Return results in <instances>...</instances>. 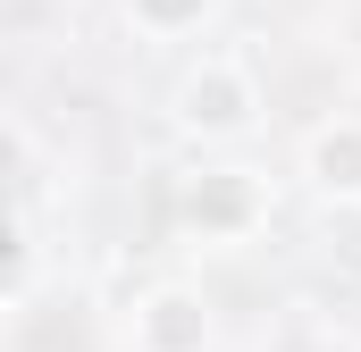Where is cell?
I'll return each mask as SVG.
<instances>
[{"label": "cell", "instance_id": "obj_1", "mask_svg": "<svg viewBox=\"0 0 361 352\" xmlns=\"http://www.w3.org/2000/svg\"><path fill=\"white\" fill-rule=\"evenodd\" d=\"M269 218H277V184L244 151H202L169 193V227L185 252H244L269 235Z\"/></svg>", "mask_w": 361, "mask_h": 352}, {"label": "cell", "instance_id": "obj_2", "mask_svg": "<svg viewBox=\"0 0 361 352\" xmlns=\"http://www.w3.org/2000/svg\"><path fill=\"white\" fill-rule=\"evenodd\" d=\"M169 126L193 151H244L269 126V84L244 51H193L169 84Z\"/></svg>", "mask_w": 361, "mask_h": 352}, {"label": "cell", "instance_id": "obj_3", "mask_svg": "<svg viewBox=\"0 0 361 352\" xmlns=\"http://www.w3.org/2000/svg\"><path fill=\"white\" fill-rule=\"evenodd\" d=\"M126 352H219V302L193 277H152L126 302Z\"/></svg>", "mask_w": 361, "mask_h": 352}, {"label": "cell", "instance_id": "obj_4", "mask_svg": "<svg viewBox=\"0 0 361 352\" xmlns=\"http://www.w3.org/2000/svg\"><path fill=\"white\" fill-rule=\"evenodd\" d=\"M294 176H302V193H311L319 210H361V118L353 109L319 118V126L294 143Z\"/></svg>", "mask_w": 361, "mask_h": 352}, {"label": "cell", "instance_id": "obj_5", "mask_svg": "<svg viewBox=\"0 0 361 352\" xmlns=\"http://www.w3.org/2000/svg\"><path fill=\"white\" fill-rule=\"evenodd\" d=\"M118 17H126V34L135 42H193V34H210V17H219V0H118Z\"/></svg>", "mask_w": 361, "mask_h": 352}, {"label": "cell", "instance_id": "obj_6", "mask_svg": "<svg viewBox=\"0 0 361 352\" xmlns=\"http://www.w3.org/2000/svg\"><path fill=\"white\" fill-rule=\"evenodd\" d=\"M25 285H34V244H25L17 210H0V302H17Z\"/></svg>", "mask_w": 361, "mask_h": 352}]
</instances>
